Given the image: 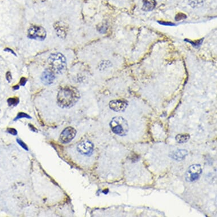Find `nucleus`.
I'll use <instances>...</instances> for the list:
<instances>
[{
  "label": "nucleus",
  "instance_id": "1",
  "mask_svg": "<svg viewBox=\"0 0 217 217\" xmlns=\"http://www.w3.org/2000/svg\"><path fill=\"white\" fill-rule=\"evenodd\" d=\"M79 92L72 86H63L59 90L57 96V102L62 108H70L74 106L79 100Z\"/></svg>",
  "mask_w": 217,
  "mask_h": 217
},
{
  "label": "nucleus",
  "instance_id": "2",
  "mask_svg": "<svg viewBox=\"0 0 217 217\" xmlns=\"http://www.w3.org/2000/svg\"><path fill=\"white\" fill-rule=\"evenodd\" d=\"M48 63L50 69L55 73L62 74L66 71V58L61 53L51 54L48 58Z\"/></svg>",
  "mask_w": 217,
  "mask_h": 217
},
{
  "label": "nucleus",
  "instance_id": "3",
  "mask_svg": "<svg viewBox=\"0 0 217 217\" xmlns=\"http://www.w3.org/2000/svg\"><path fill=\"white\" fill-rule=\"evenodd\" d=\"M110 126L114 134L121 137L128 134V121L122 117H115L112 119L110 123Z\"/></svg>",
  "mask_w": 217,
  "mask_h": 217
},
{
  "label": "nucleus",
  "instance_id": "4",
  "mask_svg": "<svg viewBox=\"0 0 217 217\" xmlns=\"http://www.w3.org/2000/svg\"><path fill=\"white\" fill-rule=\"evenodd\" d=\"M202 171V168L200 164L192 165L190 166L186 171L185 179L189 183L195 182L200 179Z\"/></svg>",
  "mask_w": 217,
  "mask_h": 217
},
{
  "label": "nucleus",
  "instance_id": "5",
  "mask_svg": "<svg viewBox=\"0 0 217 217\" xmlns=\"http://www.w3.org/2000/svg\"><path fill=\"white\" fill-rule=\"evenodd\" d=\"M46 35L47 33L45 28L38 26H32L28 29V38L41 41L45 40Z\"/></svg>",
  "mask_w": 217,
  "mask_h": 217
},
{
  "label": "nucleus",
  "instance_id": "6",
  "mask_svg": "<svg viewBox=\"0 0 217 217\" xmlns=\"http://www.w3.org/2000/svg\"><path fill=\"white\" fill-rule=\"evenodd\" d=\"M76 134V131L75 128L71 127H68L62 131L60 137V139L63 143H67L75 137Z\"/></svg>",
  "mask_w": 217,
  "mask_h": 217
},
{
  "label": "nucleus",
  "instance_id": "7",
  "mask_svg": "<svg viewBox=\"0 0 217 217\" xmlns=\"http://www.w3.org/2000/svg\"><path fill=\"white\" fill-rule=\"evenodd\" d=\"M128 106V102L124 100H112L109 103L111 109L116 112L124 111Z\"/></svg>",
  "mask_w": 217,
  "mask_h": 217
},
{
  "label": "nucleus",
  "instance_id": "8",
  "mask_svg": "<svg viewBox=\"0 0 217 217\" xmlns=\"http://www.w3.org/2000/svg\"><path fill=\"white\" fill-rule=\"evenodd\" d=\"M79 152L84 155H90L93 152V145L89 141H84L77 146Z\"/></svg>",
  "mask_w": 217,
  "mask_h": 217
},
{
  "label": "nucleus",
  "instance_id": "9",
  "mask_svg": "<svg viewBox=\"0 0 217 217\" xmlns=\"http://www.w3.org/2000/svg\"><path fill=\"white\" fill-rule=\"evenodd\" d=\"M55 79V73L53 72L50 69H46L42 73L41 80L45 85H50L53 83Z\"/></svg>",
  "mask_w": 217,
  "mask_h": 217
},
{
  "label": "nucleus",
  "instance_id": "10",
  "mask_svg": "<svg viewBox=\"0 0 217 217\" xmlns=\"http://www.w3.org/2000/svg\"><path fill=\"white\" fill-rule=\"evenodd\" d=\"M54 28L56 34L60 38H66L67 33V26L63 22H58L54 24Z\"/></svg>",
  "mask_w": 217,
  "mask_h": 217
},
{
  "label": "nucleus",
  "instance_id": "11",
  "mask_svg": "<svg viewBox=\"0 0 217 217\" xmlns=\"http://www.w3.org/2000/svg\"><path fill=\"white\" fill-rule=\"evenodd\" d=\"M187 154L188 151L185 150H179L173 152L172 154L170 155V156L176 160L180 161L184 160Z\"/></svg>",
  "mask_w": 217,
  "mask_h": 217
},
{
  "label": "nucleus",
  "instance_id": "12",
  "mask_svg": "<svg viewBox=\"0 0 217 217\" xmlns=\"http://www.w3.org/2000/svg\"><path fill=\"white\" fill-rule=\"evenodd\" d=\"M143 5L142 7V10L145 11H151L154 9L156 2L155 0H143Z\"/></svg>",
  "mask_w": 217,
  "mask_h": 217
},
{
  "label": "nucleus",
  "instance_id": "13",
  "mask_svg": "<svg viewBox=\"0 0 217 217\" xmlns=\"http://www.w3.org/2000/svg\"><path fill=\"white\" fill-rule=\"evenodd\" d=\"M176 141L179 143H186L190 139V135L188 134H180L176 135Z\"/></svg>",
  "mask_w": 217,
  "mask_h": 217
},
{
  "label": "nucleus",
  "instance_id": "14",
  "mask_svg": "<svg viewBox=\"0 0 217 217\" xmlns=\"http://www.w3.org/2000/svg\"><path fill=\"white\" fill-rule=\"evenodd\" d=\"M190 5L193 7H200L203 4V0H189Z\"/></svg>",
  "mask_w": 217,
  "mask_h": 217
},
{
  "label": "nucleus",
  "instance_id": "15",
  "mask_svg": "<svg viewBox=\"0 0 217 217\" xmlns=\"http://www.w3.org/2000/svg\"><path fill=\"white\" fill-rule=\"evenodd\" d=\"M111 66V63L109 61H102L99 64V68L100 70H104L107 69L109 67Z\"/></svg>",
  "mask_w": 217,
  "mask_h": 217
},
{
  "label": "nucleus",
  "instance_id": "16",
  "mask_svg": "<svg viewBox=\"0 0 217 217\" xmlns=\"http://www.w3.org/2000/svg\"><path fill=\"white\" fill-rule=\"evenodd\" d=\"M7 102L9 106H16L19 103V99L17 97L10 98L7 100Z\"/></svg>",
  "mask_w": 217,
  "mask_h": 217
},
{
  "label": "nucleus",
  "instance_id": "17",
  "mask_svg": "<svg viewBox=\"0 0 217 217\" xmlns=\"http://www.w3.org/2000/svg\"><path fill=\"white\" fill-rule=\"evenodd\" d=\"M22 118H26L30 119V118H31V117L29 116L28 114L24 113L21 112V113H19L18 114L17 116V117L15 118V119H14V121H17V119H21Z\"/></svg>",
  "mask_w": 217,
  "mask_h": 217
},
{
  "label": "nucleus",
  "instance_id": "18",
  "mask_svg": "<svg viewBox=\"0 0 217 217\" xmlns=\"http://www.w3.org/2000/svg\"><path fill=\"white\" fill-rule=\"evenodd\" d=\"M186 18V15H185L183 13H179L177 14L176 17V21H180L182 19H185Z\"/></svg>",
  "mask_w": 217,
  "mask_h": 217
},
{
  "label": "nucleus",
  "instance_id": "19",
  "mask_svg": "<svg viewBox=\"0 0 217 217\" xmlns=\"http://www.w3.org/2000/svg\"><path fill=\"white\" fill-rule=\"evenodd\" d=\"M7 132L8 133L13 135H16L17 134V131H16V130L13 128H8L7 129Z\"/></svg>",
  "mask_w": 217,
  "mask_h": 217
},
{
  "label": "nucleus",
  "instance_id": "20",
  "mask_svg": "<svg viewBox=\"0 0 217 217\" xmlns=\"http://www.w3.org/2000/svg\"><path fill=\"white\" fill-rule=\"evenodd\" d=\"M18 143L21 145V147L23 148H24V150H26V151H28V148L27 145L24 144L23 141H21L20 139H17Z\"/></svg>",
  "mask_w": 217,
  "mask_h": 217
},
{
  "label": "nucleus",
  "instance_id": "21",
  "mask_svg": "<svg viewBox=\"0 0 217 217\" xmlns=\"http://www.w3.org/2000/svg\"><path fill=\"white\" fill-rule=\"evenodd\" d=\"M6 77H7V79L9 81V83H11V80H12V76L11 75V73L10 72H7L6 74Z\"/></svg>",
  "mask_w": 217,
  "mask_h": 217
},
{
  "label": "nucleus",
  "instance_id": "22",
  "mask_svg": "<svg viewBox=\"0 0 217 217\" xmlns=\"http://www.w3.org/2000/svg\"><path fill=\"white\" fill-rule=\"evenodd\" d=\"M27 79H26L25 77H22L21 80H20V84L22 86H24L26 84V83L27 82Z\"/></svg>",
  "mask_w": 217,
  "mask_h": 217
},
{
  "label": "nucleus",
  "instance_id": "23",
  "mask_svg": "<svg viewBox=\"0 0 217 217\" xmlns=\"http://www.w3.org/2000/svg\"><path fill=\"white\" fill-rule=\"evenodd\" d=\"M5 51H10L13 54H14L15 55V54L14 53V52L12 50H11V49H9V48H7V49H5Z\"/></svg>",
  "mask_w": 217,
  "mask_h": 217
},
{
  "label": "nucleus",
  "instance_id": "24",
  "mask_svg": "<svg viewBox=\"0 0 217 217\" xmlns=\"http://www.w3.org/2000/svg\"><path fill=\"white\" fill-rule=\"evenodd\" d=\"M19 88H20V87H19L18 85H16V86H14V87H13V89H14V90H17Z\"/></svg>",
  "mask_w": 217,
  "mask_h": 217
}]
</instances>
